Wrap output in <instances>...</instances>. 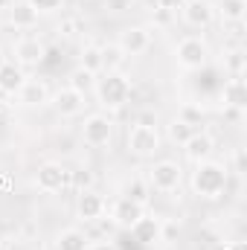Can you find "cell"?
<instances>
[{
  "mask_svg": "<svg viewBox=\"0 0 247 250\" xmlns=\"http://www.w3.org/2000/svg\"><path fill=\"white\" fill-rule=\"evenodd\" d=\"M73 184H76V192L90 189L93 187V175H90V169H79V172H73Z\"/></svg>",
  "mask_w": 247,
  "mask_h": 250,
  "instance_id": "cell-31",
  "label": "cell"
},
{
  "mask_svg": "<svg viewBox=\"0 0 247 250\" xmlns=\"http://www.w3.org/2000/svg\"><path fill=\"white\" fill-rule=\"evenodd\" d=\"M12 3H15V0H0V12H6V9H9Z\"/></svg>",
  "mask_w": 247,
  "mask_h": 250,
  "instance_id": "cell-33",
  "label": "cell"
},
{
  "mask_svg": "<svg viewBox=\"0 0 247 250\" xmlns=\"http://www.w3.org/2000/svg\"><path fill=\"white\" fill-rule=\"evenodd\" d=\"M128 233H131L134 242H140V245H157V242H163V221H160L157 215H148V212H145Z\"/></svg>",
  "mask_w": 247,
  "mask_h": 250,
  "instance_id": "cell-16",
  "label": "cell"
},
{
  "mask_svg": "<svg viewBox=\"0 0 247 250\" xmlns=\"http://www.w3.org/2000/svg\"><path fill=\"white\" fill-rule=\"evenodd\" d=\"M87 250H120V245L111 242V239H99V242H90Z\"/></svg>",
  "mask_w": 247,
  "mask_h": 250,
  "instance_id": "cell-32",
  "label": "cell"
},
{
  "mask_svg": "<svg viewBox=\"0 0 247 250\" xmlns=\"http://www.w3.org/2000/svg\"><path fill=\"white\" fill-rule=\"evenodd\" d=\"M29 3H32V9L38 15H53V12H59L64 6V0H29Z\"/></svg>",
  "mask_w": 247,
  "mask_h": 250,
  "instance_id": "cell-29",
  "label": "cell"
},
{
  "mask_svg": "<svg viewBox=\"0 0 247 250\" xmlns=\"http://www.w3.org/2000/svg\"><path fill=\"white\" fill-rule=\"evenodd\" d=\"M184 3H189V0H184Z\"/></svg>",
  "mask_w": 247,
  "mask_h": 250,
  "instance_id": "cell-35",
  "label": "cell"
},
{
  "mask_svg": "<svg viewBox=\"0 0 247 250\" xmlns=\"http://www.w3.org/2000/svg\"><path fill=\"white\" fill-rule=\"evenodd\" d=\"M181 18H184L186 26L204 32V29L212 26V21H215V9H212L209 0H189V3H184V9H181Z\"/></svg>",
  "mask_w": 247,
  "mask_h": 250,
  "instance_id": "cell-12",
  "label": "cell"
},
{
  "mask_svg": "<svg viewBox=\"0 0 247 250\" xmlns=\"http://www.w3.org/2000/svg\"><path fill=\"white\" fill-rule=\"evenodd\" d=\"M87 245H90V236L82 227H64L53 239V250H87Z\"/></svg>",
  "mask_w": 247,
  "mask_h": 250,
  "instance_id": "cell-18",
  "label": "cell"
},
{
  "mask_svg": "<svg viewBox=\"0 0 247 250\" xmlns=\"http://www.w3.org/2000/svg\"><path fill=\"white\" fill-rule=\"evenodd\" d=\"M6 12H9V23H12L15 29H21V32L35 29V26H38V21H41V15L32 9V3H29V0H15Z\"/></svg>",
  "mask_w": 247,
  "mask_h": 250,
  "instance_id": "cell-17",
  "label": "cell"
},
{
  "mask_svg": "<svg viewBox=\"0 0 247 250\" xmlns=\"http://www.w3.org/2000/svg\"><path fill=\"white\" fill-rule=\"evenodd\" d=\"M29 76H26V70H21L15 62H6L0 67V93H6V96H15L21 87H23V82H26Z\"/></svg>",
  "mask_w": 247,
  "mask_h": 250,
  "instance_id": "cell-21",
  "label": "cell"
},
{
  "mask_svg": "<svg viewBox=\"0 0 247 250\" xmlns=\"http://www.w3.org/2000/svg\"><path fill=\"white\" fill-rule=\"evenodd\" d=\"M123 62H125V53L117 47V44L102 47V70H105V73H111V70H123Z\"/></svg>",
  "mask_w": 247,
  "mask_h": 250,
  "instance_id": "cell-26",
  "label": "cell"
},
{
  "mask_svg": "<svg viewBox=\"0 0 247 250\" xmlns=\"http://www.w3.org/2000/svg\"><path fill=\"white\" fill-rule=\"evenodd\" d=\"M3 64H6V56H3V53H0V67H3Z\"/></svg>",
  "mask_w": 247,
  "mask_h": 250,
  "instance_id": "cell-34",
  "label": "cell"
},
{
  "mask_svg": "<svg viewBox=\"0 0 247 250\" xmlns=\"http://www.w3.org/2000/svg\"><path fill=\"white\" fill-rule=\"evenodd\" d=\"M79 134H82V143L90 146V148H105V146H111V140H114V120H111V114H105V111L87 114Z\"/></svg>",
  "mask_w": 247,
  "mask_h": 250,
  "instance_id": "cell-6",
  "label": "cell"
},
{
  "mask_svg": "<svg viewBox=\"0 0 247 250\" xmlns=\"http://www.w3.org/2000/svg\"><path fill=\"white\" fill-rule=\"evenodd\" d=\"M73 212H76V221L79 224H96L108 215V201L96 192V189H82L76 192V204H73Z\"/></svg>",
  "mask_w": 247,
  "mask_h": 250,
  "instance_id": "cell-7",
  "label": "cell"
},
{
  "mask_svg": "<svg viewBox=\"0 0 247 250\" xmlns=\"http://www.w3.org/2000/svg\"><path fill=\"white\" fill-rule=\"evenodd\" d=\"M35 189L38 192H44V195H56V192H62L67 184H70V172L64 169L62 163H56V160H47V163H41L38 169H35Z\"/></svg>",
  "mask_w": 247,
  "mask_h": 250,
  "instance_id": "cell-9",
  "label": "cell"
},
{
  "mask_svg": "<svg viewBox=\"0 0 247 250\" xmlns=\"http://www.w3.org/2000/svg\"><path fill=\"white\" fill-rule=\"evenodd\" d=\"M50 105H53V111H56L62 120H76V117L84 114V108H87V96L79 93V90H73L70 84H64V87H59V90L50 96Z\"/></svg>",
  "mask_w": 247,
  "mask_h": 250,
  "instance_id": "cell-8",
  "label": "cell"
},
{
  "mask_svg": "<svg viewBox=\"0 0 247 250\" xmlns=\"http://www.w3.org/2000/svg\"><path fill=\"white\" fill-rule=\"evenodd\" d=\"M117 47L125 53V59H134V56H143L148 47H151V32L145 26H125L117 38Z\"/></svg>",
  "mask_w": 247,
  "mask_h": 250,
  "instance_id": "cell-13",
  "label": "cell"
},
{
  "mask_svg": "<svg viewBox=\"0 0 247 250\" xmlns=\"http://www.w3.org/2000/svg\"><path fill=\"white\" fill-rule=\"evenodd\" d=\"M224 70L230 73V79H242V76H245V53H242V50L230 53V59L224 62Z\"/></svg>",
  "mask_w": 247,
  "mask_h": 250,
  "instance_id": "cell-27",
  "label": "cell"
},
{
  "mask_svg": "<svg viewBox=\"0 0 247 250\" xmlns=\"http://www.w3.org/2000/svg\"><path fill=\"white\" fill-rule=\"evenodd\" d=\"M154 3V12H163V15H181L184 9V0H151Z\"/></svg>",
  "mask_w": 247,
  "mask_h": 250,
  "instance_id": "cell-28",
  "label": "cell"
},
{
  "mask_svg": "<svg viewBox=\"0 0 247 250\" xmlns=\"http://www.w3.org/2000/svg\"><path fill=\"white\" fill-rule=\"evenodd\" d=\"M93 93H96V102L105 114H117L123 111L125 105L131 102L134 96V84L131 79L125 76L123 70H111V73H102L93 84Z\"/></svg>",
  "mask_w": 247,
  "mask_h": 250,
  "instance_id": "cell-2",
  "label": "cell"
},
{
  "mask_svg": "<svg viewBox=\"0 0 247 250\" xmlns=\"http://www.w3.org/2000/svg\"><path fill=\"white\" fill-rule=\"evenodd\" d=\"M12 56H15V64H18L21 70H29V67H38V64L44 62L47 47H44L41 38L23 35V38H18V41L12 44Z\"/></svg>",
  "mask_w": 247,
  "mask_h": 250,
  "instance_id": "cell-11",
  "label": "cell"
},
{
  "mask_svg": "<svg viewBox=\"0 0 247 250\" xmlns=\"http://www.w3.org/2000/svg\"><path fill=\"white\" fill-rule=\"evenodd\" d=\"M67 79H70L67 84H70L73 90L84 93V96H87V93L93 90V84H96V73H90V70H84V67H76V70H73Z\"/></svg>",
  "mask_w": 247,
  "mask_h": 250,
  "instance_id": "cell-24",
  "label": "cell"
},
{
  "mask_svg": "<svg viewBox=\"0 0 247 250\" xmlns=\"http://www.w3.org/2000/svg\"><path fill=\"white\" fill-rule=\"evenodd\" d=\"M120 195L137 201V204H143V207H148V201H151V189H148V184H145V178H140V175H137V178H128Z\"/></svg>",
  "mask_w": 247,
  "mask_h": 250,
  "instance_id": "cell-22",
  "label": "cell"
},
{
  "mask_svg": "<svg viewBox=\"0 0 247 250\" xmlns=\"http://www.w3.org/2000/svg\"><path fill=\"white\" fill-rule=\"evenodd\" d=\"M145 184L151 192H160V195H172L178 192L181 184H184V166L178 160H154L148 169H145Z\"/></svg>",
  "mask_w": 247,
  "mask_h": 250,
  "instance_id": "cell-5",
  "label": "cell"
},
{
  "mask_svg": "<svg viewBox=\"0 0 247 250\" xmlns=\"http://www.w3.org/2000/svg\"><path fill=\"white\" fill-rule=\"evenodd\" d=\"M221 102L224 108H233V111H242L247 105V84L245 79H227L221 84Z\"/></svg>",
  "mask_w": 247,
  "mask_h": 250,
  "instance_id": "cell-20",
  "label": "cell"
},
{
  "mask_svg": "<svg viewBox=\"0 0 247 250\" xmlns=\"http://www.w3.org/2000/svg\"><path fill=\"white\" fill-rule=\"evenodd\" d=\"M79 67L90 70V73H102V47L99 44H87L79 53Z\"/></svg>",
  "mask_w": 247,
  "mask_h": 250,
  "instance_id": "cell-25",
  "label": "cell"
},
{
  "mask_svg": "<svg viewBox=\"0 0 247 250\" xmlns=\"http://www.w3.org/2000/svg\"><path fill=\"white\" fill-rule=\"evenodd\" d=\"M125 148L137 160H154L160 154V148H163V137H160L157 125L134 123L125 134Z\"/></svg>",
  "mask_w": 247,
  "mask_h": 250,
  "instance_id": "cell-3",
  "label": "cell"
},
{
  "mask_svg": "<svg viewBox=\"0 0 247 250\" xmlns=\"http://www.w3.org/2000/svg\"><path fill=\"white\" fill-rule=\"evenodd\" d=\"M50 96H53V90L44 79H26L23 87L15 93L18 105H23V108H44V105H50Z\"/></svg>",
  "mask_w": 247,
  "mask_h": 250,
  "instance_id": "cell-15",
  "label": "cell"
},
{
  "mask_svg": "<svg viewBox=\"0 0 247 250\" xmlns=\"http://www.w3.org/2000/svg\"><path fill=\"white\" fill-rule=\"evenodd\" d=\"M195 131H198V125L186 123V120H181V117H175L172 123L166 125V137H169V143H175V146H184Z\"/></svg>",
  "mask_w": 247,
  "mask_h": 250,
  "instance_id": "cell-23",
  "label": "cell"
},
{
  "mask_svg": "<svg viewBox=\"0 0 247 250\" xmlns=\"http://www.w3.org/2000/svg\"><path fill=\"white\" fill-rule=\"evenodd\" d=\"M102 6L111 12V15H125L134 9V0H102Z\"/></svg>",
  "mask_w": 247,
  "mask_h": 250,
  "instance_id": "cell-30",
  "label": "cell"
},
{
  "mask_svg": "<svg viewBox=\"0 0 247 250\" xmlns=\"http://www.w3.org/2000/svg\"><path fill=\"white\" fill-rule=\"evenodd\" d=\"M181 148H184V157L192 166H195V163H204V160H209V157L215 154V137H212L209 131H195Z\"/></svg>",
  "mask_w": 247,
  "mask_h": 250,
  "instance_id": "cell-14",
  "label": "cell"
},
{
  "mask_svg": "<svg viewBox=\"0 0 247 250\" xmlns=\"http://www.w3.org/2000/svg\"><path fill=\"white\" fill-rule=\"evenodd\" d=\"M212 9H215V18L221 23L242 26L245 23V15H247V0H218V3H212Z\"/></svg>",
  "mask_w": 247,
  "mask_h": 250,
  "instance_id": "cell-19",
  "label": "cell"
},
{
  "mask_svg": "<svg viewBox=\"0 0 247 250\" xmlns=\"http://www.w3.org/2000/svg\"><path fill=\"white\" fill-rule=\"evenodd\" d=\"M143 215H145V207L137 204V201H131V198H125V195L114 198V201L108 204V218H111V224L120 227V230H131Z\"/></svg>",
  "mask_w": 247,
  "mask_h": 250,
  "instance_id": "cell-10",
  "label": "cell"
},
{
  "mask_svg": "<svg viewBox=\"0 0 247 250\" xmlns=\"http://www.w3.org/2000/svg\"><path fill=\"white\" fill-rule=\"evenodd\" d=\"M212 59V50L206 44L204 35H184L178 44H175V64L186 70V73H198L204 70Z\"/></svg>",
  "mask_w": 247,
  "mask_h": 250,
  "instance_id": "cell-4",
  "label": "cell"
},
{
  "mask_svg": "<svg viewBox=\"0 0 247 250\" xmlns=\"http://www.w3.org/2000/svg\"><path fill=\"white\" fill-rule=\"evenodd\" d=\"M230 187V169L221 160H204L195 163V169L189 172V189L198 201H218Z\"/></svg>",
  "mask_w": 247,
  "mask_h": 250,
  "instance_id": "cell-1",
  "label": "cell"
}]
</instances>
